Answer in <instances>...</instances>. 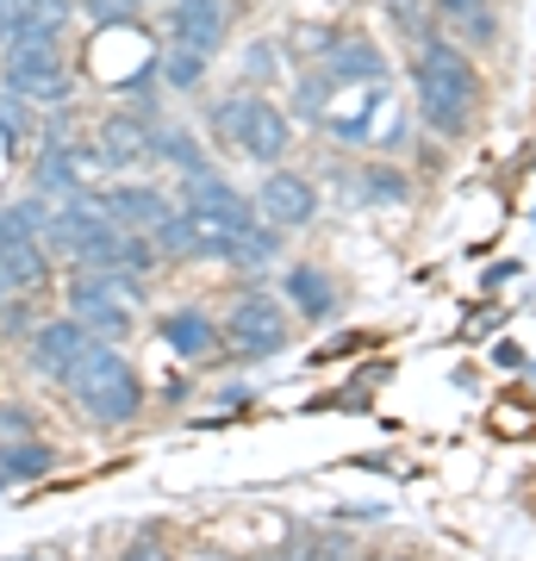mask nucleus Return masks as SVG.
I'll list each match as a JSON object with an SVG mask.
<instances>
[{
  "label": "nucleus",
  "instance_id": "obj_1",
  "mask_svg": "<svg viewBox=\"0 0 536 561\" xmlns=\"http://www.w3.org/2000/svg\"><path fill=\"white\" fill-rule=\"evenodd\" d=\"M418 101H424V119L437 125L443 138H461L475 125V101H480V76L468 50L449 38H431L418 50Z\"/></svg>",
  "mask_w": 536,
  "mask_h": 561
},
{
  "label": "nucleus",
  "instance_id": "obj_2",
  "mask_svg": "<svg viewBox=\"0 0 536 561\" xmlns=\"http://www.w3.org/2000/svg\"><path fill=\"white\" fill-rule=\"evenodd\" d=\"M69 393L81 400V412L100 424H132L138 419V405H144V387H138V368L113 350V343H88L76 362H69Z\"/></svg>",
  "mask_w": 536,
  "mask_h": 561
},
{
  "label": "nucleus",
  "instance_id": "obj_3",
  "mask_svg": "<svg viewBox=\"0 0 536 561\" xmlns=\"http://www.w3.org/2000/svg\"><path fill=\"white\" fill-rule=\"evenodd\" d=\"M132 300H138V280H125V275L88 268V275L69 280V312L81 319L88 337H119L125 324H132Z\"/></svg>",
  "mask_w": 536,
  "mask_h": 561
},
{
  "label": "nucleus",
  "instance_id": "obj_4",
  "mask_svg": "<svg viewBox=\"0 0 536 561\" xmlns=\"http://www.w3.org/2000/svg\"><path fill=\"white\" fill-rule=\"evenodd\" d=\"M7 88L20 101H62L69 76H62L57 44H7Z\"/></svg>",
  "mask_w": 536,
  "mask_h": 561
},
{
  "label": "nucleus",
  "instance_id": "obj_5",
  "mask_svg": "<svg viewBox=\"0 0 536 561\" xmlns=\"http://www.w3.org/2000/svg\"><path fill=\"white\" fill-rule=\"evenodd\" d=\"M225 337L238 356H275L281 343H287V319H281V300L269 294H243L231 306V324H225Z\"/></svg>",
  "mask_w": 536,
  "mask_h": 561
},
{
  "label": "nucleus",
  "instance_id": "obj_6",
  "mask_svg": "<svg viewBox=\"0 0 536 561\" xmlns=\"http://www.w3.org/2000/svg\"><path fill=\"white\" fill-rule=\"evenodd\" d=\"M256 206H262V219L269 225H312L318 219V194H312V181H299V175H287V169H275V175L262 181V194H256Z\"/></svg>",
  "mask_w": 536,
  "mask_h": 561
},
{
  "label": "nucleus",
  "instance_id": "obj_7",
  "mask_svg": "<svg viewBox=\"0 0 536 561\" xmlns=\"http://www.w3.org/2000/svg\"><path fill=\"white\" fill-rule=\"evenodd\" d=\"M169 25H175V44L213 57V50L225 44V0H175Z\"/></svg>",
  "mask_w": 536,
  "mask_h": 561
},
{
  "label": "nucleus",
  "instance_id": "obj_8",
  "mask_svg": "<svg viewBox=\"0 0 536 561\" xmlns=\"http://www.w3.org/2000/svg\"><path fill=\"white\" fill-rule=\"evenodd\" d=\"M88 331H81V319H57V324H44V331H32V368L38 375H69V362L88 350Z\"/></svg>",
  "mask_w": 536,
  "mask_h": 561
},
{
  "label": "nucleus",
  "instance_id": "obj_9",
  "mask_svg": "<svg viewBox=\"0 0 536 561\" xmlns=\"http://www.w3.org/2000/svg\"><path fill=\"white\" fill-rule=\"evenodd\" d=\"M0 268L13 275V287H32V280H44V268H50V262H44V243L32 238L13 213H0Z\"/></svg>",
  "mask_w": 536,
  "mask_h": 561
},
{
  "label": "nucleus",
  "instance_id": "obj_10",
  "mask_svg": "<svg viewBox=\"0 0 536 561\" xmlns=\"http://www.w3.org/2000/svg\"><path fill=\"white\" fill-rule=\"evenodd\" d=\"M100 206H106V219L119 225V231H157L175 213L157 187H113V194H100Z\"/></svg>",
  "mask_w": 536,
  "mask_h": 561
},
{
  "label": "nucleus",
  "instance_id": "obj_11",
  "mask_svg": "<svg viewBox=\"0 0 536 561\" xmlns=\"http://www.w3.org/2000/svg\"><path fill=\"white\" fill-rule=\"evenodd\" d=\"M324 81H343V88H375L387 81V62H380L375 44H331V57H324Z\"/></svg>",
  "mask_w": 536,
  "mask_h": 561
},
{
  "label": "nucleus",
  "instance_id": "obj_12",
  "mask_svg": "<svg viewBox=\"0 0 536 561\" xmlns=\"http://www.w3.org/2000/svg\"><path fill=\"white\" fill-rule=\"evenodd\" d=\"M287 138H294V125H287V113L281 106H269V101H256L250 106V125H243V150L256 162H281V150H287Z\"/></svg>",
  "mask_w": 536,
  "mask_h": 561
},
{
  "label": "nucleus",
  "instance_id": "obj_13",
  "mask_svg": "<svg viewBox=\"0 0 536 561\" xmlns=\"http://www.w3.org/2000/svg\"><path fill=\"white\" fill-rule=\"evenodd\" d=\"M100 157L113 162V169H132V162L150 157V119H106L100 125Z\"/></svg>",
  "mask_w": 536,
  "mask_h": 561
},
{
  "label": "nucleus",
  "instance_id": "obj_14",
  "mask_svg": "<svg viewBox=\"0 0 536 561\" xmlns=\"http://www.w3.org/2000/svg\"><path fill=\"white\" fill-rule=\"evenodd\" d=\"M81 150H69V144H50V150H44L38 157V181H32V187H38V201H62V194H76L81 187Z\"/></svg>",
  "mask_w": 536,
  "mask_h": 561
},
{
  "label": "nucleus",
  "instance_id": "obj_15",
  "mask_svg": "<svg viewBox=\"0 0 536 561\" xmlns=\"http://www.w3.org/2000/svg\"><path fill=\"white\" fill-rule=\"evenodd\" d=\"M150 157L162 162H175L181 175L194 181V175H213V162H206V150H199L187 131H175V125H150Z\"/></svg>",
  "mask_w": 536,
  "mask_h": 561
},
{
  "label": "nucleus",
  "instance_id": "obj_16",
  "mask_svg": "<svg viewBox=\"0 0 536 561\" xmlns=\"http://www.w3.org/2000/svg\"><path fill=\"white\" fill-rule=\"evenodd\" d=\"M287 300H294L306 319H324V312L338 306V294H331V280L318 275V268H287Z\"/></svg>",
  "mask_w": 536,
  "mask_h": 561
},
{
  "label": "nucleus",
  "instance_id": "obj_17",
  "mask_svg": "<svg viewBox=\"0 0 536 561\" xmlns=\"http://www.w3.org/2000/svg\"><path fill=\"white\" fill-rule=\"evenodd\" d=\"M162 337L175 343L181 356H206L213 350V319L206 312H169L162 319Z\"/></svg>",
  "mask_w": 536,
  "mask_h": 561
},
{
  "label": "nucleus",
  "instance_id": "obj_18",
  "mask_svg": "<svg viewBox=\"0 0 536 561\" xmlns=\"http://www.w3.org/2000/svg\"><path fill=\"white\" fill-rule=\"evenodd\" d=\"M44 468H50V449H44V443L13 437L7 449H0V486H7V481H38Z\"/></svg>",
  "mask_w": 536,
  "mask_h": 561
},
{
  "label": "nucleus",
  "instance_id": "obj_19",
  "mask_svg": "<svg viewBox=\"0 0 536 561\" xmlns=\"http://www.w3.org/2000/svg\"><path fill=\"white\" fill-rule=\"evenodd\" d=\"M437 13L456 25L461 38H493V7L487 0H437Z\"/></svg>",
  "mask_w": 536,
  "mask_h": 561
},
{
  "label": "nucleus",
  "instance_id": "obj_20",
  "mask_svg": "<svg viewBox=\"0 0 536 561\" xmlns=\"http://www.w3.org/2000/svg\"><path fill=\"white\" fill-rule=\"evenodd\" d=\"M199 76H206V57L187 50V44H175V50L162 57V81H169V88H199Z\"/></svg>",
  "mask_w": 536,
  "mask_h": 561
},
{
  "label": "nucleus",
  "instance_id": "obj_21",
  "mask_svg": "<svg viewBox=\"0 0 536 561\" xmlns=\"http://www.w3.org/2000/svg\"><path fill=\"white\" fill-rule=\"evenodd\" d=\"M250 106H256V94H231V101H219V106H213V131L238 144L243 125H250Z\"/></svg>",
  "mask_w": 536,
  "mask_h": 561
},
{
  "label": "nucleus",
  "instance_id": "obj_22",
  "mask_svg": "<svg viewBox=\"0 0 536 561\" xmlns=\"http://www.w3.org/2000/svg\"><path fill=\"white\" fill-rule=\"evenodd\" d=\"M138 13V0H88V20H100V25H125Z\"/></svg>",
  "mask_w": 536,
  "mask_h": 561
},
{
  "label": "nucleus",
  "instance_id": "obj_23",
  "mask_svg": "<svg viewBox=\"0 0 536 561\" xmlns=\"http://www.w3.org/2000/svg\"><path fill=\"white\" fill-rule=\"evenodd\" d=\"M362 194H368V201H406V181L387 175V169H375V175L362 181Z\"/></svg>",
  "mask_w": 536,
  "mask_h": 561
},
{
  "label": "nucleus",
  "instance_id": "obj_24",
  "mask_svg": "<svg viewBox=\"0 0 536 561\" xmlns=\"http://www.w3.org/2000/svg\"><path fill=\"white\" fill-rule=\"evenodd\" d=\"M13 437H32V412L25 405H0V443H13Z\"/></svg>",
  "mask_w": 536,
  "mask_h": 561
},
{
  "label": "nucleus",
  "instance_id": "obj_25",
  "mask_svg": "<svg viewBox=\"0 0 536 561\" xmlns=\"http://www.w3.org/2000/svg\"><path fill=\"white\" fill-rule=\"evenodd\" d=\"M243 62H250V76H256V81H269V76H275V44H250V57H243Z\"/></svg>",
  "mask_w": 536,
  "mask_h": 561
},
{
  "label": "nucleus",
  "instance_id": "obj_26",
  "mask_svg": "<svg viewBox=\"0 0 536 561\" xmlns=\"http://www.w3.org/2000/svg\"><path fill=\"white\" fill-rule=\"evenodd\" d=\"M125 561H169V556H162L157 542H138V549H132V556H125Z\"/></svg>",
  "mask_w": 536,
  "mask_h": 561
},
{
  "label": "nucleus",
  "instance_id": "obj_27",
  "mask_svg": "<svg viewBox=\"0 0 536 561\" xmlns=\"http://www.w3.org/2000/svg\"><path fill=\"white\" fill-rule=\"evenodd\" d=\"M7 306H13V275L0 268V312H7Z\"/></svg>",
  "mask_w": 536,
  "mask_h": 561
},
{
  "label": "nucleus",
  "instance_id": "obj_28",
  "mask_svg": "<svg viewBox=\"0 0 536 561\" xmlns=\"http://www.w3.org/2000/svg\"><path fill=\"white\" fill-rule=\"evenodd\" d=\"M318 561H324V556H318Z\"/></svg>",
  "mask_w": 536,
  "mask_h": 561
}]
</instances>
